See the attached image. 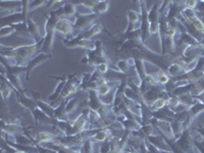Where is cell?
I'll use <instances>...</instances> for the list:
<instances>
[{
    "instance_id": "obj_1",
    "label": "cell",
    "mask_w": 204,
    "mask_h": 153,
    "mask_svg": "<svg viewBox=\"0 0 204 153\" xmlns=\"http://www.w3.org/2000/svg\"><path fill=\"white\" fill-rule=\"evenodd\" d=\"M55 31L65 36H69L74 32V24L69 19H60L55 25Z\"/></svg>"
},
{
    "instance_id": "obj_2",
    "label": "cell",
    "mask_w": 204,
    "mask_h": 153,
    "mask_svg": "<svg viewBox=\"0 0 204 153\" xmlns=\"http://www.w3.org/2000/svg\"><path fill=\"white\" fill-rule=\"evenodd\" d=\"M28 30H29V33L33 36L35 41L37 42V43H39V40L41 39L39 28H38V26L36 25L33 21H31V19H28Z\"/></svg>"
},
{
    "instance_id": "obj_3",
    "label": "cell",
    "mask_w": 204,
    "mask_h": 153,
    "mask_svg": "<svg viewBox=\"0 0 204 153\" xmlns=\"http://www.w3.org/2000/svg\"><path fill=\"white\" fill-rule=\"evenodd\" d=\"M54 135L50 134L47 132H41L37 134V140L38 142H49V141H52L54 139Z\"/></svg>"
},
{
    "instance_id": "obj_4",
    "label": "cell",
    "mask_w": 204,
    "mask_h": 153,
    "mask_svg": "<svg viewBox=\"0 0 204 153\" xmlns=\"http://www.w3.org/2000/svg\"><path fill=\"white\" fill-rule=\"evenodd\" d=\"M48 58V56H44V55H38L37 57H35L33 60H32L31 62L29 63V66H28V72H30V70H32V68H34L35 66H37L38 64L42 63L43 61H45L46 59Z\"/></svg>"
},
{
    "instance_id": "obj_5",
    "label": "cell",
    "mask_w": 204,
    "mask_h": 153,
    "mask_svg": "<svg viewBox=\"0 0 204 153\" xmlns=\"http://www.w3.org/2000/svg\"><path fill=\"white\" fill-rule=\"evenodd\" d=\"M38 105H39L40 109H41L44 113H46L48 116H53L54 110H53V108L51 107V106L47 105V104L44 103V102H38Z\"/></svg>"
},
{
    "instance_id": "obj_6",
    "label": "cell",
    "mask_w": 204,
    "mask_h": 153,
    "mask_svg": "<svg viewBox=\"0 0 204 153\" xmlns=\"http://www.w3.org/2000/svg\"><path fill=\"white\" fill-rule=\"evenodd\" d=\"M100 31H101V27H100L99 25H94L93 27H92L91 29L89 30V31L86 32V34L82 35V37L85 38V39H88L89 37H92V36H94V35H96V34H98Z\"/></svg>"
},
{
    "instance_id": "obj_7",
    "label": "cell",
    "mask_w": 204,
    "mask_h": 153,
    "mask_svg": "<svg viewBox=\"0 0 204 153\" xmlns=\"http://www.w3.org/2000/svg\"><path fill=\"white\" fill-rule=\"evenodd\" d=\"M165 104H167L165 100H163V99H156L155 101L152 102V104H151V110H158V109H160V108L164 107Z\"/></svg>"
},
{
    "instance_id": "obj_8",
    "label": "cell",
    "mask_w": 204,
    "mask_h": 153,
    "mask_svg": "<svg viewBox=\"0 0 204 153\" xmlns=\"http://www.w3.org/2000/svg\"><path fill=\"white\" fill-rule=\"evenodd\" d=\"M3 129H4V131H6L7 134H17V133H19L21 131L19 127L15 126V124H7L6 128Z\"/></svg>"
},
{
    "instance_id": "obj_9",
    "label": "cell",
    "mask_w": 204,
    "mask_h": 153,
    "mask_svg": "<svg viewBox=\"0 0 204 153\" xmlns=\"http://www.w3.org/2000/svg\"><path fill=\"white\" fill-rule=\"evenodd\" d=\"M106 137H107V133L105 131H98L95 135V140L99 141V142H103L106 139Z\"/></svg>"
},
{
    "instance_id": "obj_10",
    "label": "cell",
    "mask_w": 204,
    "mask_h": 153,
    "mask_svg": "<svg viewBox=\"0 0 204 153\" xmlns=\"http://www.w3.org/2000/svg\"><path fill=\"white\" fill-rule=\"evenodd\" d=\"M192 25L194 26V28H195L196 30H198L199 32H202V33H204V24L202 23V22L200 21L199 19H196L195 21L192 23Z\"/></svg>"
},
{
    "instance_id": "obj_11",
    "label": "cell",
    "mask_w": 204,
    "mask_h": 153,
    "mask_svg": "<svg viewBox=\"0 0 204 153\" xmlns=\"http://www.w3.org/2000/svg\"><path fill=\"white\" fill-rule=\"evenodd\" d=\"M111 90V87L109 85H105V86H102V87L99 88V90H98V94H99L100 96H105L107 95V94L110 92Z\"/></svg>"
},
{
    "instance_id": "obj_12",
    "label": "cell",
    "mask_w": 204,
    "mask_h": 153,
    "mask_svg": "<svg viewBox=\"0 0 204 153\" xmlns=\"http://www.w3.org/2000/svg\"><path fill=\"white\" fill-rule=\"evenodd\" d=\"M129 19L132 24H136L139 22V15L136 11H129Z\"/></svg>"
},
{
    "instance_id": "obj_13",
    "label": "cell",
    "mask_w": 204,
    "mask_h": 153,
    "mask_svg": "<svg viewBox=\"0 0 204 153\" xmlns=\"http://www.w3.org/2000/svg\"><path fill=\"white\" fill-rule=\"evenodd\" d=\"M169 78L164 74H160L158 76H157V82L161 85H165L167 83H169Z\"/></svg>"
},
{
    "instance_id": "obj_14",
    "label": "cell",
    "mask_w": 204,
    "mask_h": 153,
    "mask_svg": "<svg viewBox=\"0 0 204 153\" xmlns=\"http://www.w3.org/2000/svg\"><path fill=\"white\" fill-rule=\"evenodd\" d=\"M1 93H2V96H3V99H5V98L7 97V96H9V94H10V88L8 87V85H5L4 82H2V89H1Z\"/></svg>"
},
{
    "instance_id": "obj_15",
    "label": "cell",
    "mask_w": 204,
    "mask_h": 153,
    "mask_svg": "<svg viewBox=\"0 0 204 153\" xmlns=\"http://www.w3.org/2000/svg\"><path fill=\"white\" fill-rule=\"evenodd\" d=\"M97 10L98 13H104V11L107 10V8H108V2H99V4L97 5Z\"/></svg>"
},
{
    "instance_id": "obj_16",
    "label": "cell",
    "mask_w": 204,
    "mask_h": 153,
    "mask_svg": "<svg viewBox=\"0 0 204 153\" xmlns=\"http://www.w3.org/2000/svg\"><path fill=\"white\" fill-rule=\"evenodd\" d=\"M97 70H98V72H101V74H105V72H107V70H108L107 63H105V62H101V63H99L97 65Z\"/></svg>"
},
{
    "instance_id": "obj_17",
    "label": "cell",
    "mask_w": 204,
    "mask_h": 153,
    "mask_svg": "<svg viewBox=\"0 0 204 153\" xmlns=\"http://www.w3.org/2000/svg\"><path fill=\"white\" fill-rule=\"evenodd\" d=\"M96 85H97L99 88L102 87V86L107 85V80L104 79V78H100V79H97V81H96Z\"/></svg>"
},
{
    "instance_id": "obj_18",
    "label": "cell",
    "mask_w": 204,
    "mask_h": 153,
    "mask_svg": "<svg viewBox=\"0 0 204 153\" xmlns=\"http://www.w3.org/2000/svg\"><path fill=\"white\" fill-rule=\"evenodd\" d=\"M128 65H129V64L127 63V61H119V67L121 72H126L128 68Z\"/></svg>"
},
{
    "instance_id": "obj_19",
    "label": "cell",
    "mask_w": 204,
    "mask_h": 153,
    "mask_svg": "<svg viewBox=\"0 0 204 153\" xmlns=\"http://www.w3.org/2000/svg\"><path fill=\"white\" fill-rule=\"evenodd\" d=\"M186 4H187V6L189 7V8H194V7L197 5V2H196V1H187Z\"/></svg>"
},
{
    "instance_id": "obj_20",
    "label": "cell",
    "mask_w": 204,
    "mask_h": 153,
    "mask_svg": "<svg viewBox=\"0 0 204 153\" xmlns=\"http://www.w3.org/2000/svg\"><path fill=\"white\" fill-rule=\"evenodd\" d=\"M131 153H135V152H131Z\"/></svg>"
}]
</instances>
